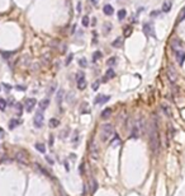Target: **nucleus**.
I'll list each match as a JSON object with an SVG mask.
<instances>
[{
    "label": "nucleus",
    "mask_w": 185,
    "mask_h": 196,
    "mask_svg": "<svg viewBox=\"0 0 185 196\" xmlns=\"http://www.w3.org/2000/svg\"><path fill=\"white\" fill-rule=\"evenodd\" d=\"M90 155H91V158L94 160H98L99 158V149H98V144H96L95 141L91 143V145H90Z\"/></svg>",
    "instance_id": "6"
},
{
    "label": "nucleus",
    "mask_w": 185,
    "mask_h": 196,
    "mask_svg": "<svg viewBox=\"0 0 185 196\" xmlns=\"http://www.w3.org/2000/svg\"><path fill=\"white\" fill-rule=\"evenodd\" d=\"M115 61H117V59H115V57H110L108 61H106V65H108V66H110V68H113V65L115 64Z\"/></svg>",
    "instance_id": "29"
},
{
    "label": "nucleus",
    "mask_w": 185,
    "mask_h": 196,
    "mask_svg": "<svg viewBox=\"0 0 185 196\" xmlns=\"http://www.w3.org/2000/svg\"><path fill=\"white\" fill-rule=\"evenodd\" d=\"M110 115H112V108H104V110L102 111V113H100V116H102V119H104V120H106V119H109L110 117Z\"/></svg>",
    "instance_id": "17"
},
{
    "label": "nucleus",
    "mask_w": 185,
    "mask_h": 196,
    "mask_svg": "<svg viewBox=\"0 0 185 196\" xmlns=\"http://www.w3.org/2000/svg\"><path fill=\"white\" fill-rule=\"evenodd\" d=\"M121 143V139L118 138V135H114V139L110 141V145H117V144H119Z\"/></svg>",
    "instance_id": "30"
},
{
    "label": "nucleus",
    "mask_w": 185,
    "mask_h": 196,
    "mask_svg": "<svg viewBox=\"0 0 185 196\" xmlns=\"http://www.w3.org/2000/svg\"><path fill=\"white\" fill-rule=\"evenodd\" d=\"M171 47L174 51H176V50H181V41L179 38H174L171 41Z\"/></svg>",
    "instance_id": "14"
},
{
    "label": "nucleus",
    "mask_w": 185,
    "mask_h": 196,
    "mask_svg": "<svg viewBox=\"0 0 185 196\" xmlns=\"http://www.w3.org/2000/svg\"><path fill=\"white\" fill-rule=\"evenodd\" d=\"M159 14H160V12H152V13H151V17H157Z\"/></svg>",
    "instance_id": "44"
},
{
    "label": "nucleus",
    "mask_w": 185,
    "mask_h": 196,
    "mask_svg": "<svg viewBox=\"0 0 185 196\" xmlns=\"http://www.w3.org/2000/svg\"><path fill=\"white\" fill-rule=\"evenodd\" d=\"M5 108H7V101L4 98H0V110L5 111Z\"/></svg>",
    "instance_id": "28"
},
{
    "label": "nucleus",
    "mask_w": 185,
    "mask_h": 196,
    "mask_svg": "<svg viewBox=\"0 0 185 196\" xmlns=\"http://www.w3.org/2000/svg\"><path fill=\"white\" fill-rule=\"evenodd\" d=\"M33 124H34V126L37 127V129H39V127H42L43 126V113L42 112H38V113L34 116V119H33Z\"/></svg>",
    "instance_id": "9"
},
{
    "label": "nucleus",
    "mask_w": 185,
    "mask_h": 196,
    "mask_svg": "<svg viewBox=\"0 0 185 196\" xmlns=\"http://www.w3.org/2000/svg\"><path fill=\"white\" fill-rule=\"evenodd\" d=\"M122 45H123V40H122V37H117V38L112 42V46L115 47V48H119Z\"/></svg>",
    "instance_id": "19"
},
{
    "label": "nucleus",
    "mask_w": 185,
    "mask_h": 196,
    "mask_svg": "<svg viewBox=\"0 0 185 196\" xmlns=\"http://www.w3.org/2000/svg\"><path fill=\"white\" fill-rule=\"evenodd\" d=\"M36 149L39 152V153H46V147H45V144H42V143H36Z\"/></svg>",
    "instance_id": "25"
},
{
    "label": "nucleus",
    "mask_w": 185,
    "mask_h": 196,
    "mask_svg": "<svg viewBox=\"0 0 185 196\" xmlns=\"http://www.w3.org/2000/svg\"><path fill=\"white\" fill-rule=\"evenodd\" d=\"M14 158H15V160L19 162V163H22V164H28V159H29V155H28V153H27L26 150H24V149H19V150L15 152Z\"/></svg>",
    "instance_id": "4"
},
{
    "label": "nucleus",
    "mask_w": 185,
    "mask_h": 196,
    "mask_svg": "<svg viewBox=\"0 0 185 196\" xmlns=\"http://www.w3.org/2000/svg\"><path fill=\"white\" fill-rule=\"evenodd\" d=\"M15 88H17L18 91H19V89H20V91H26V87H23V85H17Z\"/></svg>",
    "instance_id": "43"
},
{
    "label": "nucleus",
    "mask_w": 185,
    "mask_h": 196,
    "mask_svg": "<svg viewBox=\"0 0 185 196\" xmlns=\"http://www.w3.org/2000/svg\"><path fill=\"white\" fill-rule=\"evenodd\" d=\"M74 97H75V94H74L72 92H71V93H68V96H67L66 101L68 102V103H70V102H74Z\"/></svg>",
    "instance_id": "34"
},
{
    "label": "nucleus",
    "mask_w": 185,
    "mask_h": 196,
    "mask_svg": "<svg viewBox=\"0 0 185 196\" xmlns=\"http://www.w3.org/2000/svg\"><path fill=\"white\" fill-rule=\"evenodd\" d=\"M47 162H48L49 164H53V160H52V159H51V158H49V157H47Z\"/></svg>",
    "instance_id": "47"
},
{
    "label": "nucleus",
    "mask_w": 185,
    "mask_h": 196,
    "mask_svg": "<svg viewBox=\"0 0 185 196\" xmlns=\"http://www.w3.org/2000/svg\"><path fill=\"white\" fill-rule=\"evenodd\" d=\"M150 144L153 152H157L160 148V136H159V131H157V124L153 120V124L151 125L150 129Z\"/></svg>",
    "instance_id": "1"
},
{
    "label": "nucleus",
    "mask_w": 185,
    "mask_h": 196,
    "mask_svg": "<svg viewBox=\"0 0 185 196\" xmlns=\"http://www.w3.org/2000/svg\"><path fill=\"white\" fill-rule=\"evenodd\" d=\"M115 76V71L113 70V68H109L105 73V76H104V82H106L108 79H112V78Z\"/></svg>",
    "instance_id": "16"
},
{
    "label": "nucleus",
    "mask_w": 185,
    "mask_h": 196,
    "mask_svg": "<svg viewBox=\"0 0 185 196\" xmlns=\"http://www.w3.org/2000/svg\"><path fill=\"white\" fill-rule=\"evenodd\" d=\"M43 61H45L46 64H48L49 61H51V54H45L43 55Z\"/></svg>",
    "instance_id": "32"
},
{
    "label": "nucleus",
    "mask_w": 185,
    "mask_h": 196,
    "mask_svg": "<svg viewBox=\"0 0 185 196\" xmlns=\"http://www.w3.org/2000/svg\"><path fill=\"white\" fill-rule=\"evenodd\" d=\"M126 17H127V10H126V9H119V12H118V19L119 20H123Z\"/></svg>",
    "instance_id": "24"
},
{
    "label": "nucleus",
    "mask_w": 185,
    "mask_h": 196,
    "mask_svg": "<svg viewBox=\"0 0 185 196\" xmlns=\"http://www.w3.org/2000/svg\"><path fill=\"white\" fill-rule=\"evenodd\" d=\"M0 91H1V88H0Z\"/></svg>",
    "instance_id": "50"
},
{
    "label": "nucleus",
    "mask_w": 185,
    "mask_h": 196,
    "mask_svg": "<svg viewBox=\"0 0 185 196\" xmlns=\"http://www.w3.org/2000/svg\"><path fill=\"white\" fill-rule=\"evenodd\" d=\"M37 104V101L34 98H28L27 99V102H26V110L28 112H30L34 108V106Z\"/></svg>",
    "instance_id": "10"
},
{
    "label": "nucleus",
    "mask_w": 185,
    "mask_h": 196,
    "mask_svg": "<svg viewBox=\"0 0 185 196\" xmlns=\"http://www.w3.org/2000/svg\"><path fill=\"white\" fill-rule=\"evenodd\" d=\"M22 108H23V106H22L20 103H18L17 104V110H18V112H19V115L22 113Z\"/></svg>",
    "instance_id": "39"
},
{
    "label": "nucleus",
    "mask_w": 185,
    "mask_h": 196,
    "mask_svg": "<svg viewBox=\"0 0 185 196\" xmlns=\"http://www.w3.org/2000/svg\"><path fill=\"white\" fill-rule=\"evenodd\" d=\"M67 132H68V127H66V129H65V131L62 132V135H61V136H62V138H65V136L67 135Z\"/></svg>",
    "instance_id": "42"
},
{
    "label": "nucleus",
    "mask_w": 185,
    "mask_h": 196,
    "mask_svg": "<svg viewBox=\"0 0 185 196\" xmlns=\"http://www.w3.org/2000/svg\"><path fill=\"white\" fill-rule=\"evenodd\" d=\"M104 27H105V33H108L109 31H112V24L105 23V24H104Z\"/></svg>",
    "instance_id": "38"
},
{
    "label": "nucleus",
    "mask_w": 185,
    "mask_h": 196,
    "mask_svg": "<svg viewBox=\"0 0 185 196\" xmlns=\"http://www.w3.org/2000/svg\"><path fill=\"white\" fill-rule=\"evenodd\" d=\"M113 134H114V129H113L112 124H104L100 127V139H102V141H108L112 138Z\"/></svg>",
    "instance_id": "2"
},
{
    "label": "nucleus",
    "mask_w": 185,
    "mask_h": 196,
    "mask_svg": "<svg viewBox=\"0 0 185 196\" xmlns=\"http://www.w3.org/2000/svg\"><path fill=\"white\" fill-rule=\"evenodd\" d=\"M76 10H77V13H80V12H81V3L79 1V3H77V7H76Z\"/></svg>",
    "instance_id": "41"
},
{
    "label": "nucleus",
    "mask_w": 185,
    "mask_h": 196,
    "mask_svg": "<svg viewBox=\"0 0 185 196\" xmlns=\"http://www.w3.org/2000/svg\"><path fill=\"white\" fill-rule=\"evenodd\" d=\"M79 65H80L81 68H86V66H87V61H86V59H85V57L79 59Z\"/></svg>",
    "instance_id": "27"
},
{
    "label": "nucleus",
    "mask_w": 185,
    "mask_h": 196,
    "mask_svg": "<svg viewBox=\"0 0 185 196\" xmlns=\"http://www.w3.org/2000/svg\"><path fill=\"white\" fill-rule=\"evenodd\" d=\"M99 85H100V82L99 80H96V82H94L93 83V91H98V88H99Z\"/></svg>",
    "instance_id": "35"
},
{
    "label": "nucleus",
    "mask_w": 185,
    "mask_h": 196,
    "mask_svg": "<svg viewBox=\"0 0 185 196\" xmlns=\"http://www.w3.org/2000/svg\"><path fill=\"white\" fill-rule=\"evenodd\" d=\"M102 59V52L100 51H95L93 54V61H98V60H100Z\"/></svg>",
    "instance_id": "26"
},
{
    "label": "nucleus",
    "mask_w": 185,
    "mask_h": 196,
    "mask_svg": "<svg viewBox=\"0 0 185 196\" xmlns=\"http://www.w3.org/2000/svg\"><path fill=\"white\" fill-rule=\"evenodd\" d=\"M162 111H164L165 112V113L166 115H167V116H170V110H169V107H167V106H165V104H162Z\"/></svg>",
    "instance_id": "37"
},
{
    "label": "nucleus",
    "mask_w": 185,
    "mask_h": 196,
    "mask_svg": "<svg viewBox=\"0 0 185 196\" xmlns=\"http://www.w3.org/2000/svg\"><path fill=\"white\" fill-rule=\"evenodd\" d=\"M171 7H172V1L171 0H166V1H164V4H162V12L164 13H169L171 10Z\"/></svg>",
    "instance_id": "13"
},
{
    "label": "nucleus",
    "mask_w": 185,
    "mask_h": 196,
    "mask_svg": "<svg viewBox=\"0 0 185 196\" xmlns=\"http://www.w3.org/2000/svg\"><path fill=\"white\" fill-rule=\"evenodd\" d=\"M48 106H49V99L48 98H45V99H42V101L39 102V108H41V111H45L48 108Z\"/></svg>",
    "instance_id": "18"
},
{
    "label": "nucleus",
    "mask_w": 185,
    "mask_h": 196,
    "mask_svg": "<svg viewBox=\"0 0 185 196\" xmlns=\"http://www.w3.org/2000/svg\"><path fill=\"white\" fill-rule=\"evenodd\" d=\"M77 88L80 91H84L86 88V80H85L84 73H79V75H77Z\"/></svg>",
    "instance_id": "7"
},
{
    "label": "nucleus",
    "mask_w": 185,
    "mask_h": 196,
    "mask_svg": "<svg viewBox=\"0 0 185 196\" xmlns=\"http://www.w3.org/2000/svg\"><path fill=\"white\" fill-rule=\"evenodd\" d=\"M184 19H185V13H184V14L181 15V17H180V19H179V22H183Z\"/></svg>",
    "instance_id": "48"
},
{
    "label": "nucleus",
    "mask_w": 185,
    "mask_h": 196,
    "mask_svg": "<svg viewBox=\"0 0 185 196\" xmlns=\"http://www.w3.org/2000/svg\"><path fill=\"white\" fill-rule=\"evenodd\" d=\"M22 122V121L20 120H18V119H11L10 121H9V129H10V130H13L14 129V127L15 126H18V125H19V124Z\"/></svg>",
    "instance_id": "20"
},
{
    "label": "nucleus",
    "mask_w": 185,
    "mask_h": 196,
    "mask_svg": "<svg viewBox=\"0 0 185 196\" xmlns=\"http://www.w3.org/2000/svg\"><path fill=\"white\" fill-rule=\"evenodd\" d=\"M4 153H5V152H4V149H3V147H0V159L4 157Z\"/></svg>",
    "instance_id": "40"
},
{
    "label": "nucleus",
    "mask_w": 185,
    "mask_h": 196,
    "mask_svg": "<svg viewBox=\"0 0 185 196\" xmlns=\"http://www.w3.org/2000/svg\"><path fill=\"white\" fill-rule=\"evenodd\" d=\"M48 125H49V127H52V129H55V127H57V126H60V120L58 119H49V122H48Z\"/></svg>",
    "instance_id": "22"
},
{
    "label": "nucleus",
    "mask_w": 185,
    "mask_h": 196,
    "mask_svg": "<svg viewBox=\"0 0 185 196\" xmlns=\"http://www.w3.org/2000/svg\"><path fill=\"white\" fill-rule=\"evenodd\" d=\"M143 129H145V122H143V119L141 117V119L134 121L133 126L131 127V136L132 138H138L141 134H142Z\"/></svg>",
    "instance_id": "3"
},
{
    "label": "nucleus",
    "mask_w": 185,
    "mask_h": 196,
    "mask_svg": "<svg viewBox=\"0 0 185 196\" xmlns=\"http://www.w3.org/2000/svg\"><path fill=\"white\" fill-rule=\"evenodd\" d=\"M84 27H89V17H83V20H81Z\"/></svg>",
    "instance_id": "33"
},
{
    "label": "nucleus",
    "mask_w": 185,
    "mask_h": 196,
    "mask_svg": "<svg viewBox=\"0 0 185 196\" xmlns=\"http://www.w3.org/2000/svg\"><path fill=\"white\" fill-rule=\"evenodd\" d=\"M132 32H133V28L131 27V26H126L124 27V31H123V36L126 37H131V35H132Z\"/></svg>",
    "instance_id": "21"
},
{
    "label": "nucleus",
    "mask_w": 185,
    "mask_h": 196,
    "mask_svg": "<svg viewBox=\"0 0 185 196\" xmlns=\"http://www.w3.org/2000/svg\"><path fill=\"white\" fill-rule=\"evenodd\" d=\"M91 1L94 3V4H96V3H98V0H91Z\"/></svg>",
    "instance_id": "49"
},
{
    "label": "nucleus",
    "mask_w": 185,
    "mask_h": 196,
    "mask_svg": "<svg viewBox=\"0 0 185 196\" xmlns=\"http://www.w3.org/2000/svg\"><path fill=\"white\" fill-rule=\"evenodd\" d=\"M103 12H104V14L105 15H113V13H114V8L112 7V5H109V4H106V5H104L103 7Z\"/></svg>",
    "instance_id": "15"
},
{
    "label": "nucleus",
    "mask_w": 185,
    "mask_h": 196,
    "mask_svg": "<svg viewBox=\"0 0 185 196\" xmlns=\"http://www.w3.org/2000/svg\"><path fill=\"white\" fill-rule=\"evenodd\" d=\"M64 94H65L64 89H60V91L57 92V96H56V101H57V103H61L62 102V99H64Z\"/></svg>",
    "instance_id": "23"
},
{
    "label": "nucleus",
    "mask_w": 185,
    "mask_h": 196,
    "mask_svg": "<svg viewBox=\"0 0 185 196\" xmlns=\"http://www.w3.org/2000/svg\"><path fill=\"white\" fill-rule=\"evenodd\" d=\"M167 78H169V80H170L171 84H174L177 79V74H176V71H175L172 65H170V66L167 68Z\"/></svg>",
    "instance_id": "5"
},
{
    "label": "nucleus",
    "mask_w": 185,
    "mask_h": 196,
    "mask_svg": "<svg viewBox=\"0 0 185 196\" xmlns=\"http://www.w3.org/2000/svg\"><path fill=\"white\" fill-rule=\"evenodd\" d=\"M143 32H145L146 36H152V37H155L153 28H152L151 24H148V23H145V24H143Z\"/></svg>",
    "instance_id": "11"
},
{
    "label": "nucleus",
    "mask_w": 185,
    "mask_h": 196,
    "mask_svg": "<svg viewBox=\"0 0 185 196\" xmlns=\"http://www.w3.org/2000/svg\"><path fill=\"white\" fill-rule=\"evenodd\" d=\"M4 87H5V88H7V91H8V92L11 89V85H8V84H4Z\"/></svg>",
    "instance_id": "46"
},
{
    "label": "nucleus",
    "mask_w": 185,
    "mask_h": 196,
    "mask_svg": "<svg viewBox=\"0 0 185 196\" xmlns=\"http://www.w3.org/2000/svg\"><path fill=\"white\" fill-rule=\"evenodd\" d=\"M72 59H74V54H70V55L67 56L66 61H65V64H66V65H68V64L71 63V61H72Z\"/></svg>",
    "instance_id": "36"
},
{
    "label": "nucleus",
    "mask_w": 185,
    "mask_h": 196,
    "mask_svg": "<svg viewBox=\"0 0 185 196\" xmlns=\"http://www.w3.org/2000/svg\"><path fill=\"white\" fill-rule=\"evenodd\" d=\"M109 96H103V94H100L98 96V97L95 98V103L96 104H103V103H105V102H108L109 101Z\"/></svg>",
    "instance_id": "12"
},
{
    "label": "nucleus",
    "mask_w": 185,
    "mask_h": 196,
    "mask_svg": "<svg viewBox=\"0 0 185 196\" xmlns=\"http://www.w3.org/2000/svg\"><path fill=\"white\" fill-rule=\"evenodd\" d=\"M1 55H3V57H4V59H7V60H8V59H10L11 56L14 55V52H4V51H3Z\"/></svg>",
    "instance_id": "31"
},
{
    "label": "nucleus",
    "mask_w": 185,
    "mask_h": 196,
    "mask_svg": "<svg viewBox=\"0 0 185 196\" xmlns=\"http://www.w3.org/2000/svg\"><path fill=\"white\" fill-rule=\"evenodd\" d=\"M175 59H176L177 64L181 66L185 61V51H183V50H176L175 51Z\"/></svg>",
    "instance_id": "8"
},
{
    "label": "nucleus",
    "mask_w": 185,
    "mask_h": 196,
    "mask_svg": "<svg viewBox=\"0 0 185 196\" xmlns=\"http://www.w3.org/2000/svg\"><path fill=\"white\" fill-rule=\"evenodd\" d=\"M79 172L81 173V175L84 173V164H81V166H80V168H79Z\"/></svg>",
    "instance_id": "45"
}]
</instances>
